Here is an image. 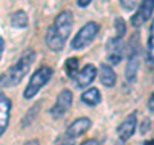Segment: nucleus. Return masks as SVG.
<instances>
[{"label": "nucleus", "instance_id": "14", "mask_svg": "<svg viewBox=\"0 0 154 145\" xmlns=\"http://www.w3.org/2000/svg\"><path fill=\"white\" fill-rule=\"evenodd\" d=\"M80 99L84 104L89 105V107H96L102 101V94H100V90L98 88H90L81 94Z\"/></svg>", "mask_w": 154, "mask_h": 145}, {"label": "nucleus", "instance_id": "12", "mask_svg": "<svg viewBox=\"0 0 154 145\" xmlns=\"http://www.w3.org/2000/svg\"><path fill=\"white\" fill-rule=\"evenodd\" d=\"M91 125H93V122H91V119L88 118V117H80L77 118L75 121H72L71 125L68 127H67L66 130V135H68L69 137L72 139H77L80 136H82L84 134H86L90 130Z\"/></svg>", "mask_w": 154, "mask_h": 145}, {"label": "nucleus", "instance_id": "21", "mask_svg": "<svg viewBox=\"0 0 154 145\" xmlns=\"http://www.w3.org/2000/svg\"><path fill=\"white\" fill-rule=\"evenodd\" d=\"M139 128H140V132L141 134H146L149 130H150V119L145 118L141 122V125H139Z\"/></svg>", "mask_w": 154, "mask_h": 145}, {"label": "nucleus", "instance_id": "6", "mask_svg": "<svg viewBox=\"0 0 154 145\" xmlns=\"http://www.w3.org/2000/svg\"><path fill=\"white\" fill-rule=\"evenodd\" d=\"M105 50H107V60L109 66L119 64L125 57V53H126L125 40L117 36L109 37L107 44H105Z\"/></svg>", "mask_w": 154, "mask_h": 145}, {"label": "nucleus", "instance_id": "25", "mask_svg": "<svg viewBox=\"0 0 154 145\" xmlns=\"http://www.w3.org/2000/svg\"><path fill=\"white\" fill-rule=\"evenodd\" d=\"M153 100H154V95L152 94L150 95V98H149V100H148V108H149V112L150 113H153Z\"/></svg>", "mask_w": 154, "mask_h": 145}, {"label": "nucleus", "instance_id": "13", "mask_svg": "<svg viewBox=\"0 0 154 145\" xmlns=\"http://www.w3.org/2000/svg\"><path fill=\"white\" fill-rule=\"evenodd\" d=\"M99 80L100 84L105 88H113L117 82V75H116L112 66L107 63H102L99 67Z\"/></svg>", "mask_w": 154, "mask_h": 145}, {"label": "nucleus", "instance_id": "10", "mask_svg": "<svg viewBox=\"0 0 154 145\" xmlns=\"http://www.w3.org/2000/svg\"><path fill=\"white\" fill-rule=\"evenodd\" d=\"M96 76H98V68L91 63L85 64L75 77V86L77 89L88 88V86H90L94 82Z\"/></svg>", "mask_w": 154, "mask_h": 145}, {"label": "nucleus", "instance_id": "16", "mask_svg": "<svg viewBox=\"0 0 154 145\" xmlns=\"http://www.w3.org/2000/svg\"><path fill=\"white\" fill-rule=\"evenodd\" d=\"M79 58L77 57H69L64 62V73L69 80H75V77L79 73Z\"/></svg>", "mask_w": 154, "mask_h": 145}, {"label": "nucleus", "instance_id": "8", "mask_svg": "<svg viewBox=\"0 0 154 145\" xmlns=\"http://www.w3.org/2000/svg\"><path fill=\"white\" fill-rule=\"evenodd\" d=\"M153 8H154V0H141L137 11L132 14L131 18H130L131 26L135 28H139L145 22H148L149 19L152 18Z\"/></svg>", "mask_w": 154, "mask_h": 145}, {"label": "nucleus", "instance_id": "2", "mask_svg": "<svg viewBox=\"0 0 154 145\" xmlns=\"http://www.w3.org/2000/svg\"><path fill=\"white\" fill-rule=\"evenodd\" d=\"M36 55L37 54L33 49H26L16 63L12 64L7 71H4L0 75V86L5 89L18 86L30 72L33 62L36 60Z\"/></svg>", "mask_w": 154, "mask_h": 145}, {"label": "nucleus", "instance_id": "22", "mask_svg": "<svg viewBox=\"0 0 154 145\" xmlns=\"http://www.w3.org/2000/svg\"><path fill=\"white\" fill-rule=\"evenodd\" d=\"M4 50H5V41H4V37L0 35V60H2V58H3Z\"/></svg>", "mask_w": 154, "mask_h": 145}, {"label": "nucleus", "instance_id": "5", "mask_svg": "<svg viewBox=\"0 0 154 145\" xmlns=\"http://www.w3.org/2000/svg\"><path fill=\"white\" fill-rule=\"evenodd\" d=\"M100 30V26L95 21H90L80 28L75 37L71 41V48L73 50H82L86 46H89L95 40Z\"/></svg>", "mask_w": 154, "mask_h": 145}, {"label": "nucleus", "instance_id": "7", "mask_svg": "<svg viewBox=\"0 0 154 145\" xmlns=\"http://www.w3.org/2000/svg\"><path fill=\"white\" fill-rule=\"evenodd\" d=\"M73 101V94L69 89H63L57 96L54 105L50 108L49 113L54 119H60L64 117V114L68 112L72 107Z\"/></svg>", "mask_w": 154, "mask_h": 145}, {"label": "nucleus", "instance_id": "18", "mask_svg": "<svg viewBox=\"0 0 154 145\" xmlns=\"http://www.w3.org/2000/svg\"><path fill=\"white\" fill-rule=\"evenodd\" d=\"M153 23L150 25V30H149V37H148V44H146V48H148V51H146V58H148V63L153 66Z\"/></svg>", "mask_w": 154, "mask_h": 145}, {"label": "nucleus", "instance_id": "4", "mask_svg": "<svg viewBox=\"0 0 154 145\" xmlns=\"http://www.w3.org/2000/svg\"><path fill=\"white\" fill-rule=\"evenodd\" d=\"M54 71L50 66H41L33 72L32 76L28 80V84L26 85L25 90H23V98L26 100H31L36 96V94H38L44 86L50 81V79L53 77Z\"/></svg>", "mask_w": 154, "mask_h": 145}, {"label": "nucleus", "instance_id": "24", "mask_svg": "<svg viewBox=\"0 0 154 145\" xmlns=\"http://www.w3.org/2000/svg\"><path fill=\"white\" fill-rule=\"evenodd\" d=\"M90 3H91V0H77L76 2V4L80 8H86L88 5H90Z\"/></svg>", "mask_w": 154, "mask_h": 145}, {"label": "nucleus", "instance_id": "17", "mask_svg": "<svg viewBox=\"0 0 154 145\" xmlns=\"http://www.w3.org/2000/svg\"><path fill=\"white\" fill-rule=\"evenodd\" d=\"M114 30H116V36L123 39V36L126 35L127 31V26L126 22L122 17H116L114 18Z\"/></svg>", "mask_w": 154, "mask_h": 145}, {"label": "nucleus", "instance_id": "27", "mask_svg": "<svg viewBox=\"0 0 154 145\" xmlns=\"http://www.w3.org/2000/svg\"><path fill=\"white\" fill-rule=\"evenodd\" d=\"M144 145H153V139H150V140H146V141L144 143Z\"/></svg>", "mask_w": 154, "mask_h": 145}, {"label": "nucleus", "instance_id": "20", "mask_svg": "<svg viewBox=\"0 0 154 145\" xmlns=\"http://www.w3.org/2000/svg\"><path fill=\"white\" fill-rule=\"evenodd\" d=\"M54 145H75V139L69 137L68 135H66V134H60L57 136Z\"/></svg>", "mask_w": 154, "mask_h": 145}, {"label": "nucleus", "instance_id": "19", "mask_svg": "<svg viewBox=\"0 0 154 145\" xmlns=\"http://www.w3.org/2000/svg\"><path fill=\"white\" fill-rule=\"evenodd\" d=\"M38 108H40V101L37 103V105L32 107L30 110H28V113L25 116V118H23V121H22V127H26V126H28V125L32 122V119L35 118L36 113L38 112Z\"/></svg>", "mask_w": 154, "mask_h": 145}, {"label": "nucleus", "instance_id": "15", "mask_svg": "<svg viewBox=\"0 0 154 145\" xmlns=\"http://www.w3.org/2000/svg\"><path fill=\"white\" fill-rule=\"evenodd\" d=\"M11 26L13 28H26L28 26V16L23 9H18L12 13Z\"/></svg>", "mask_w": 154, "mask_h": 145}, {"label": "nucleus", "instance_id": "9", "mask_svg": "<svg viewBox=\"0 0 154 145\" xmlns=\"http://www.w3.org/2000/svg\"><path fill=\"white\" fill-rule=\"evenodd\" d=\"M137 126V117L136 112H132L131 114H128L117 127V135L119 139V144H125L128 139H131V136L136 131Z\"/></svg>", "mask_w": 154, "mask_h": 145}, {"label": "nucleus", "instance_id": "26", "mask_svg": "<svg viewBox=\"0 0 154 145\" xmlns=\"http://www.w3.org/2000/svg\"><path fill=\"white\" fill-rule=\"evenodd\" d=\"M23 145H40V143H38V140H36V139H31V140H28V141H26Z\"/></svg>", "mask_w": 154, "mask_h": 145}, {"label": "nucleus", "instance_id": "1", "mask_svg": "<svg viewBox=\"0 0 154 145\" xmlns=\"http://www.w3.org/2000/svg\"><path fill=\"white\" fill-rule=\"evenodd\" d=\"M73 28V14L71 11H62L53 19L45 33V44L51 51L59 53L64 49V45Z\"/></svg>", "mask_w": 154, "mask_h": 145}, {"label": "nucleus", "instance_id": "23", "mask_svg": "<svg viewBox=\"0 0 154 145\" xmlns=\"http://www.w3.org/2000/svg\"><path fill=\"white\" fill-rule=\"evenodd\" d=\"M80 145H100V143L96 139H89V140H85L84 143H81Z\"/></svg>", "mask_w": 154, "mask_h": 145}, {"label": "nucleus", "instance_id": "3", "mask_svg": "<svg viewBox=\"0 0 154 145\" xmlns=\"http://www.w3.org/2000/svg\"><path fill=\"white\" fill-rule=\"evenodd\" d=\"M140 68V32H134L128 41V57L125 69V79L130 84L136 81L137 72Z\"/></svg>", "mask_w": 154, "mask_h": 145}, {"label": "nucleus", "instance_id": "11", "mask_svg": "<svg viewBox=\"0 0 154 145\" xmlns=\"http://www.w3.org/2000/svg\"><path fill=\"white\" fill-rule=\"evenodd\" d=\"M11 112H12V100L0 91V137L7 131L11 122Z\"/></svg>", "mask_w": 154, "mask_h": 145}]
</instances>
